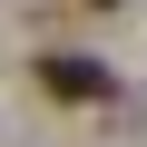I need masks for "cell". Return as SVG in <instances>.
<instances>
[{
	"mask_svg": "<svg viewBox=\"0 0 147 147\" xmlns=\"http://www.w3.org/2000/svg\"><path fill=\"white\" fill-rule=\"evenodd\" d=\"M39 88H49V98H69V108H98V98H108V69H98V59H79V49H49V59H39Z\"/></svg>",
	"mask_w": 147,
	"mask_h": 147,
	"instance_id": "1",
	"label": "cell"
},
{
	"mask_svg": "<svg viewBox=\"0 0 147 147\" xmlns=\"http://www.w3.org/2000/svg\"><path fill=\"white\" fill-rule=\"evenodd\" d=\"M88 10H118V0H88Z\"/></svg>",
	"mask_w": 147,
	"mask_h": 147,
	"instance_id": "2",
	"label": "cell"
}]
</instances>
